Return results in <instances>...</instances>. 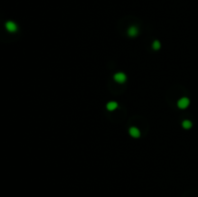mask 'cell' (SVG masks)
<instances>
[{
  "mask_svg": "<svg viewBox=\"0 0 198 197\" xmlns=\"http://www.w3.org/2000/svg\"><path fill=\"white\" fill-rule=\"evenodd\" d=\"M188 104H189V100H188L187 98H182L178 101V106H179L180 108H182V109L186 108V107L188 106Z\"/></svg>",
  "mask_w": 198,
  "mask_h": 197,
  "instance_id": "2",
  "label": "cell"
},
{
  "mask_svg": "<svg viewBox=\"0 0 198 197\" xmlns=\"http://www.w3.org/2000/svg\"><path fill=\"white\" fill-rule=\"evenodd\" d=\"M114 79H115V81H117L118 83H124V82L126 81V79H127V76H126V74L123 73V72H118V73L114 74Z\"/></svg>",
  "mask_w": 198,
  "mask_h": 197,
  "instance_id": "1",
  "label": "cell"
},
{
  "mask_svg": "<svg viewBox=\"0 0 198 197\" xmlns=\"http://www.w3.org/2000/svg\"><path fill=\"white\" fill-rule=\"evenodd\" d=\"M7 27H8V29L9 30H11V31H14L15 30V28H16V26L14 24V23H8V25H7Z\"/></svg>",
  "mask_w": 198,
  "mask_h": 197,
  "instance_id": "7",
  "label": "cell"
},
{
  "mask_svg": "<svg viewBox=\"0 0 198 197\" xmlns=\"http://www.w3.org/2000/svg\"><path fill=\"white\" fill-rule=\"evenodd\" d=\"M183 127H184V128H189V127H191V122L188 121V120L184 121V122H183Z\"/></svg>",
  "mask_w": 198,
  "mask_h": 197,
  "instance_id": "6",
  "label": "cell"
},
{
  "mask_svg": "<svg viewBox=\"0 0 198 197\" xmlns=\"http://www.w3.org/2000/svg\"><path fill=\"white\" fill-rule=\"evenodd\" d=\"M117 106H118V104H117V102H115V101H110V102H108V103L106 104V108H107L108 110H110V111L116 109Z\"/></svg>",
  "mask_w": 198,
  "mask_h": 197,
  "instance_id": "5",
  "label": "cell"
},
{
  "mask_svg": "<svg viewBox=\"0 0 198 197\" xmlns=\"http://www.w3.org/2000/svg\"><path fill=\"white\" fill-rule=\"evenodd\" d=\"M129 134H130L132 137L137 138V137H139V136H140V131H139V129H138V128H136V127H130V128H129Z\"/></svg>",
  "mask_w": 198,
  "mask_h": 197,
  "instance_id": "3",
  "label": "cell"
},
{
  "mask_svg": "<svg viewBox=\"0 0 198 197\" xmlns=\"http://www.w3.org/2000/svg\"><path fill=\"white\" fill-rule=\"evenodd\" d=\"M153 48L154 49H158L159 47H160V44H159V42L158 41H155L154 42H153Z\"/></svg>",
  "mask_w": 198,
  "mask_h": 197,
  "instance_id": "8",
  "label": "cell"
},
{
  "mask_svg": "<svg viewBox=\"0 0 198 197\" xmlns=\"http://www.w3.org/2000/svg\"><path fill=\"white\" fill-rule=\"evenodd\" d=\"M127 34L128 36L130 37H135L137 34H138V29L135 27V26H130L127 30Z\"/></svg>",
  "mask_w": 198,
  "mask_h": 197,
  "instance_id": "4",
  "label": "cell"
}]
</instances>
